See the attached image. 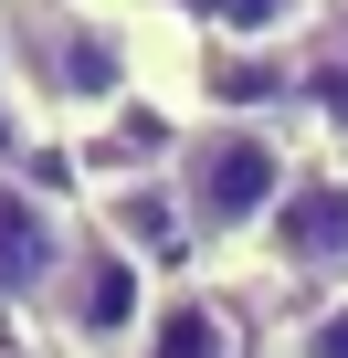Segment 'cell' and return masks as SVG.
I'll return each mask as SVG.
<instances>
[{
	"label": "cell",
	"instance_id": "cell-1",
	"mask_svg": "<svg viewBox=\"0 0 348 358\" xmlns=\"http://www.w3.org/2000/svg\"><path fill=\"white\" fill-rule=\"evenodd\" d=\"M285 190H295V179H285V148H274V127H243V116L201 127V137L180 148V169H169L180 232H211V243H232V232L274 222V201H285Z\"/></svg>",
	"mask_w": 348,
	"mask_h": 358
},
{
	"label": "cell",
	"instance_id": "cell-2",
	"mask_svg": "<svg viewBox=\"0 0 348 358\" xmlns=\"http://www.w3.org/2000/svg\"><path fill=\"white\" fill-rule=\"evenodd\" d=\"M43 316L64 327V348H85V358H127V348L148 337V316H158L137 243H116V232H85V243L64 253V274H53Z\"/></svg>",
	"mask_w": 348,
	"mask_h": 358
},
{
	"label": "cell",
	"instance_id": "cell-3",
	"mask_svg": "<svg viewBox=\"0 0 348 358\" xmlns=\"http://www.w3.org/2000/svg\"><path fill=\"white\" fill-rule=\"evenodd\" d=\"M74 232L53 222V201H32L11 169H0V295H53Z\"/></svg>",
	"mask_w": 348,
	"mask_h": 358
},
{
	"label": "cell",
	"instance_id": "cell-4",
	"mask_svg": "<svg viewBox=\"0 0 348 358\" xmlns=\"http://www.w3.org/2000/svg\"><path fill=\"white\" fill-rule=\"evenodd\" d=\"M274 243V264H295V274H316V264H348V179H295V190L274 201V222H264Z\"/></svg>",
	"mask_w": 348,
	"mask_h": 358
},
{
	"label": "cell",
	"instance_id": "cell-5",
	"mask_svg": "<svg viewBox=\"0 0 348 358\" xmlns=\"http://www.w3.org/2000/svg\"><path fill=\"white\" fill-rule=\"evenodd\" d=\"M137 348H148V358H243V327H232V306H211V295H158V316H148Z\"/></svg>",
	"mask_w": 348,
	"mask_h": 358
},
{
	"label": "cell",
	"instance_id": "cell-6",
	"mask_svg": "<svg viewBox=\"0 0 348 358\" xmlns=\"http://www.w3.org/2000/svg\"><path fill=\"white\" fill-rule=\"evenodd\" d=\"M43 64H53L43 85H53L64 106H95V95H116V53H106L85 22H43Z\"/></svg>",
	"mask_w": 348,
	"mask_h": 358
},
{
	"label": "cell",
	"instance_id": "cell-7",
	"mask_svg": "<svg viewBox=\"0 0 348 358\" xmlns=\"http://www.w3.org/2000/svg\"><path fill=\"white\" fill-rule=\"evenodd\" d=\"M201 11H211L222 32H253V43H264V32H285V22L306 11V0H201Z\"/></svg>",
	"mask_w": 348,
	"mask_h": 358
},
{
	"label": "cell",
	"instance_id": "cell-8",
	"mask_svg": "<svg viewBox=\"0 0 348 358\" xmlns=\"http://www.w3.org/2000/svg\"><path fill=\"white\" fill-rule=\"evenodd\" d=\"M295 358H348V295H327V306L295 327Z\"/></svg>",
	"mask_w": 348,
	"mask_h": 358
},
{
	"label": "cell",
	"instance_id": "cell-9",
	"mask_svg": "<svg viewBox=\"0 0 348 358\" xmlns=\"http://www.w3.org/2000/svg\"><path fill=\"white\" fill-rule=\"evenodd\" d=\"M337 43H348V0H337Z\"/></svg>",
	"mask_w": 348,
	"mask_h": 358
}]
</instances>
